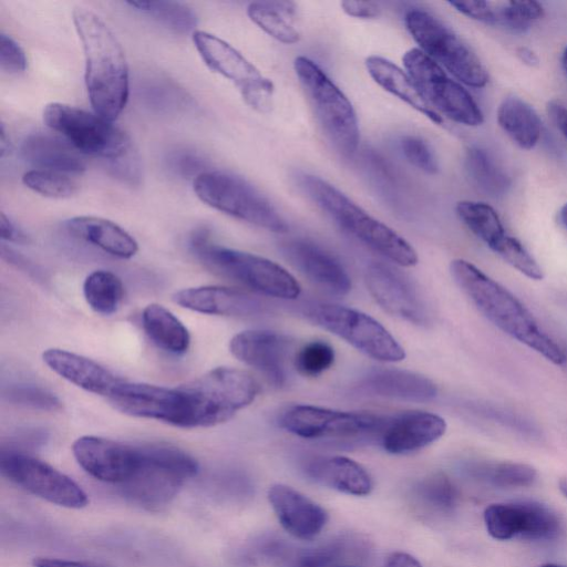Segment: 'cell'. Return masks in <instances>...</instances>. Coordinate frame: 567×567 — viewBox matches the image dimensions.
I'll return each mask as SVG.
<instances>
[{
    "label": "cell",
    "mask_w": 567,
    "mask_h": 567,
    "mask_svg": "<svg viewBox=\"0 0 567 567\" xmlns=\"http://www.w3.org/2000/svg\"><path fill=\"white\" fill-rule=\"evenodd\" d=\"M364 278L370 295L384 311L414 324L429 323L425 305L411 282L399 271L374 262L368 267Z\"/></svg>",
    "instance_id": "cell-19"
},
{
    "label": "cell",
    "mask_w": 567,
    "mask_h": 567,
    "mask_svg": "<svg viewBox=\"0 0 567 567\" xmlns=\"http://www.w3.org/2000/svg\"><path fill=\"white\" fill-rule=\"evenodd\" d=\"M43 362L62 379L94 394L107 398L121 379L96 361L60 348L42 353Z\"/></svg>",
    "instance_id": "cell-25"
},
{
    "label": "cell",
    "mask_w": 567,
    "mask_h": 567,
    "mask_svg": "<svg viewBox=\"0 0 567 567\" xmlns=\"http://www.w3.org/2000/svg\"><path fill=\"white\" fill-rule=\"evenodd\" d=\"M382 567H422V565L408 553L394 551L385 558Z\"/></svg>",
    "instance_id": "cell-52"
},
{
    "label": "cell",
    "mask_w": 567,
    "mask_h": 567,
    "mask_svg": "<svg viewBox=\"0 0 567 567\" xmlns=\"http://www.w3.org/2000/svg\"><path fill=\"white\" fill-rule=\"evenodd\" d=\"M342 11L349 17L358 19H374L380 16L381 8L372 1H341Z\"/></svg>",
    "instance_id": "cell-49"
},
{
    "label": "cell",
    "mask_w": 567,
    "mask_h": 567,
    "mask_svg": "<svg viewBox=\"0 0 567 567\" xmlns=\"http://www.w3.org/2000/svg\"><path fill=\"white\" fill-rule=\"evenodd\" d=\"M446 431V423L437 414L410 411L389 416L380 434V443L390 454H408L437 441Z\"/></svg>",
    "instance_id": "cell-23"
},
{
    "label": "cell",
    "mask_w": 567,
    "mask_h": 567,
    "mask_svg": "<svg viewBox=\"0 0 567 567\" xmlns=\"http://www.w3.org/2000/svg\"><path fill=\"white\" fill-rule=\"evenodd\" d=\"M470 471L494 486L507 488L529 486L537 477L533 466L518 462L478 463Z\"/></svg>",
    "instance_id": "cell-39"
},
{
    "label": "cell",
    "mask_w": 567,
    "mask_h": 567,
    "mask_svg": "<svg viewBox=\"0 0 567 567\" xmlns=\"http://www.w3.org/2000/svg\"><path fill=\"white\" fill-rule=\"evenodd\" d=\"M193 41L204 63L229 80L255 111L269 112L275 85L250 61L225 40L206 31L193 32Z\"/></svg>",
    "instance_id": "cell-13"
},
{
    "label": "cell",
    "mask_w": 567,
    "mask_h": 567,
    "mask_svg": "<svg viewBox=\"0 0 567 567\" xmlns=\"http://www.w3.org/2000/svg\"><path fill=\"white\" fill-rule=\"evenodd\" d=\"M540 567H566V566L558 565V564H544Z\"/></svg>",
    "instance_id": "cell-59"
},
{
    "label": "cell",
    "mask_w": 567,
    "mask_h": 567,
    "mask_svg": "<svg viewBox=\"0 0 567 567\" xmlns=\"http://www.w3.org/2000/svg\"><path fill=\"white\" fill-rule=\"evenodd\" d=\"M0 66L7 73H20L27 69V56L23 49L4 33L0 34Z\"/></svg>",
    "instance_id": "cell-45"
},
{
    "label": "cell",
    "mask_w": 567,
    "mask_h": 567,
    "mask_svg": "<svg viewBox=\"0 0 567 567\" xmlns=\"http://www.w3.org/2000/svg\"><path fill=\"white\" fill-rule=\"evenodd\" d=\"M2 476L22 489L51 504L80 509L89 504V497L71 477L50 464L17 450H1Z\"/></svg>",
    "instance_id": "cell-15"
},
{
    "label": "cell",
    "mask_w": 567,
    "mask_h": 567,
    "mask_svg": "<svg viewBox=\"0 0 567 567\" xmlns=\"http://www.w3.org/2000/svg\"><path fill=\"white\" fill-rule=\"evenodd\" d=\"M413 493L422 506L437 514H450L457 505V489L443 473L424 477L416 483Z\"/></svg>",
    "instance_id": "cell-37"
},
{
    "label": "cell",
    "mask_w": 567,
    "mask_h": 567,
    "mask_svg": "<svg viewBox=\"0 0 567 567\" xmlns=\"http://www.w3.org/2000/svg\"><path fill=\"white\" fill-rule=\"evenodd\" d=\"M516 55L528 66H537L539 64V59L536 53L527 47H518L516 49Z\"/></svg>",
    "instance_id": "cell-54"
},
{
    "label": "cell",
    "mask_w": 567,
    "mask_h": 567,
    "mask_svg": "<svg viewBox=\"0 0 567 567\" xmlns=\"http://www.w3.org/2000/svg\"><path fill=\"white\" fill-rule=\"evenodd\" d=\"M342 544L330 543L317 548L305 550L297 560L296 567H330L342 554Z\"/></svg>",
    "instance_id": "cell-46"
},
{
    "label": "cell",
    "mask_w": 567,
    "mask_h": 567,
    "mask_svg": "<svg viewBox=\"0 0 567 567\" xmlns=\"http://www.w3.org/2000/svg\"><path fill=\"white\" fill-rule=\"evenodd\" d=\"M548 113L559 131L567 138V107L559 102L553 101L548 104Z\"/></svg>",
    "instance_id": "cell-53"
},
{
    "label": "cell",
    "mask_w": 567,
    "mask_h": 567,
    "mask_svg": "<svg viewBox=\"0 0 567 567\" xmlns=\"http://www.w3.org/2000/svg\"><path fill=\"white\" fill-rule=\"evenodd\" d=\"M291 340L270 330H245L229 341V351L243 363L262 373L275 385L286 382V362Z\"/></svg>",
    "instance_id": "cell-20"
},
{
    "label": "cell",
    "mask_w": 567,
    "mask_h": 567,
    "mask_svg": "<svg viewBox=\"0 0 567 567\" xmlns=\"http://www.w3.org/2000/svg\"><path fill=\"white\" fill-rule=\"evenodd\" d=\"M450 271L461 290L495 327L551 363L566 362L563 349L505 287L465 259H454Z\"/></svg>",
    "instance_id": "cell-1"
},
{
    "label": "cell",
    "mask_w": 567,
    "mask_h": 567,
    "mask_svg": "<svg viewBox=\"0 0 567 567\" xmlns=\"http://www.w3.org/2000/svg\"><path fill=\"white\" fill-rule=\"evenodd\" d=\"M22 182L31 190L51 198H66L78 190V184L68 174L49 169H31L24 173Z\"/></svg>",
    "instance_id": "cell-41"
},
{
    "label": "cell",
    "mask_w": 567,
    "mask_h": 567,
    "mask_svg": "<svg viewBox=\"0 0 567 567\" xmlns=\"http://www.w3.org/2000/svg\"><path fill=\"white\" fill-rule=\"evenodd\" d=\"M184 402V429L210 427L248 406L260 388L247 371L218 367L177 386Z\"/></svg>",
    "instance_id": "cell-4"
},
{
    "label": "cell",
    "mask_w": 567,
    "mask_h": 567,
    "mask_svg": "<svg viewBox=\"0 0 567 567\" xmlns=\"http://www.w3.org/2000/svg\"><path fill=\"white\" fill-rule=\"evenodd\" d=\"M140 453L136 472L120 487L124 497L148 511L167 506L199 468L190 454L169 444H142Z\"/></svg>",
    "instance_id": "cell-5"
},
{
    "label": "cell",
    "mask_w": 567,
    "mask_h": 567,
    "mask_svg": "<svg viewBox=\"0 0 567 567\" xmlns=\"http://www.w3.org/2000/svg\"><path fill=\"white\" fill-rule=\"evenodd\" d=\"M402 61L406 73L432 110L466 126L483 123V113L472 95L419 48L408 50Z\"/></svg>",
    "instance_id": "cell-12"
},
{
    "label": "cell",
    "mask_w": 567,
    "mask_h": 567,
    "mask_svg": "<svg viewBox=\"0 0 567 567\" xmlns=\"http://www.w3.org/2000/svg\"><path fill=\"white\" fill-rule=\"evenodd\" d=\"M83 295L94 312L110 316L118 309L124 297V287L115 274L109 270H95L85 278Z\"/></svg>",
    "instance_id": "cell-35"
},
{
    "label": "cell",
    "mask_w": 567,
    "mask_h": 567,
    "mask_svg": "<svg viewBox=\"0 0 567 567\" xmlns=\"http://www.w3.org/2000/svg\"><path fill=\"white\" fill-rule=\"evenodd\" d=\"M9 150H10L9 135L7 134L4 124L1 123V128H0V155H1V157H4L7 154H9Z\"/></svg>",
    "instance_id": "cell-55"
},
{
    "label": "cell",
    "mask_w": 567,
    "mask_h": 567,
    "mask_svg": "<svg viewBox=\"0 0 567 567\" xmlns=\"http://www.w3.org/2000/svg\"><path fill=\"white\" fill-rule=\"evenodd\" d=\"M357 389L368 395L410 402H426L437 394L435 383L429 378L408 370L375 369L358 382Z\"/></svg>",
    "instance_id": "cell-27"
},
{
    "label": "cell",
    "mask_w": 567,
    "mask_h": 567,
    "mask_svg": "<svg viewBox=\"0 0 567 567\" xmlns=\"http://www.w3.org/2000/svg\"><path fill=\"white\" fill-rule=\"evenodd\" d=\"M336 567H357V566L342 565V566H336Z\"/></svg>",
    "instance_id": "cell-60"
},
{
    "label": "cell",
    "mask_w": 567,
    "mask_h": 567,
    "mask_svg": "<svg viewBox=\"0 0 567 567\" xmlns=\"http://www.w3.org/2000/svg\"><path fill=\"white\" fill-rule=\"evenodd\" d=\"M497 122L509 138L523 150L536 146L542 121L532 105L518 96L505 97L497 109Z\"/></svg>",
    "instance_id": "cell-33"
},
{
    "label": "cell",
    "mask_w": 567,
    "mask_h": 567,
    "mask_svg": "<svg viewBox=\"0 0 567 567\" xmlns=\"http://www.w3.org/2000/svg\"><path fill=\"white\" fill-rule=\"evenodd\" d=\"M543 14L544 9L536 1L509 0L495 4V24L515 32H524Z\"/></svg>",
    "instance_id": "cell-40"
},
{
    "label": "cell",
    "mask_w": 567,
    "mask_h": 567,
    "mask_svg": "<svg viewBox=\"0 0 567 567\" xmlns=\"http://www.w3.org/2000/svg\"><path fill=\"white\" fill-rule=\"evenodd\" d=\"M142 326L152 342L167 353L178 355L189 348L187 328L162 305L150 303L143 309Z\"/></svg>",
    "instance_id": "cell-32"
},
{
    "label": "cell",
    "mask_w": 567,
    "mask_h": 567,
    "mask_svg": "<svg viewBox=\"0 0 567 567\" xmlns=\"http://www.w3.org/2000/svg\"><path fill=\"white\" fill-rule=\"evenodd\" d=\"M405 27L419 49L462 83L483 87L488 73L468 44L432 13L412 9L404 18Z\"/></svg>",
    "instance_id": "cell-9"
},
{
    "label": "cell",
    "mask_w": 567,
    "mask_h": 567,
    "mask_svg": "<svg viewBox=\"0 0 567 567\" xmlns=\"http://www.w3.org/2000/svg\"><path fill=\"white\" fill-rule=\"evenodd\" d=\"M460 13L488 24H495V3L489 1H450Z\"/></svg>",
    "instance_id": "cell-47"
},
{
    "label": "cell",
    "mask_w": 567,
    "mask_h": 567,
    "mask_svg": "<svg viewBox=\"0 0 567 567\" xmlns=\"http://www.w3.org/2000/svg\"><path fill=\"white\" fill-rule=\"evenodd\" d=\"M365 68L373 81L383 90L435 124L443 123V117L427 105L410 75L395 63L380 55H370L365 59Z\"/></svg>",
    "instance_id": "cell-29"
},
{
    "label": "cell",
    "mask_w": 567,
    "mask_h": 567,
    "mask_svg": "<svg viewBox=\"0 0 567 567\" xmlns=\"http://www.w3.org/2000/svg\"><path fill=\"white\" fill-rule=\"evenodd\" d=\"M293 69L326 138L341 156L351 157L360 138L359 122L351 102L309 58L297 56Z\"/></svg>",
    "instance_id": "cell-6"
},
{
    "label": "cell",
    "mask_w": 567,
    "mask_h": 567,
    "mask_svg": "<svg viewBox=\"0 0 567 567\" xmlns=\"http://www.w3.org/2000/svg\"><path fill=\"white\" fill-rule=\"evenodd\" d=\"M280 249L289 262L321 290L334 296H344L351 290V280L343 266L318 245L290 239L282 243Z\"/></svg>",
    "instance_id": "cell-21"
},
{
    "label": "cell",
    "mask_w": 567,
    "mask_h": 567,
    "mask_svg": "<svg viewBox=\"0 0 567 567\" xmlns=\"http://www.w3.org/2000/svg\"><path fill=\"white\" fill-rule=\"evenodd\" d=\"M78 464L89 475L104 483L122 485L136 472L140 445H131L111 439L83 435L72 444Z\"/></svg>",
    "instance_id": "cell-17"
},
{
    "label": "cell",
    "mask_w": 567,
    "mask_h": 567,
    "mask_svg": "<svg viewBox=\"0 0 567 567\" xmlns=\"http://www.w3.org/2000/svg\"><path fill=\"white\" fill-rule=\"evenodd\" d=\"M389 416L299 404L287 409L279 423L287 432L307 440L380 437Z\"/></svg>",
    "instance_id": "cell-14"
},
{
    "label": "cell",
    "mask_w": 567,
    "mask_h": 567,
    "mask_svg": "<svg viewBox=\"0 0 567 567\" xmlns=\"http://www.w3.org/2000/svg\"><path fill=\"white\" fill-rule=\"evenodd\" d=\"M0 236L2 240L7 241L23 243L27 240L22 231L4 213H0Z\"/></svg>",
    "instance_id": "cell-51"
},
{
    "label": "cell",
    "mask_w": 567,
    "mask_h": 567,
    "mask_svg": "<svg viewBox=\"0 0 567 567\" xmlns=\"http://www.w3.org/2000/svg\"><path fill=\"white\" fill-rule=\"evenodd\" d=\"M43 120L76 151L112 161L128 154L127 134L111 121L73 105L53 102L45 105Z\"/></svg>",
    "instance_id": "cell-11"
},
{
    "label": "cell",
    "mask_w": 567,
    "mask_h": 567,
    "mask_svg": "<svg viewBox=\"0 0 567 567\" xmlns=\"http://www.w3.org/2000/svg\"><path fill=\"white\" fill-rule=\"evenodd\" d=\"M32 564L33 567H114L91 560H73L52 557H37L33 559Z\"/></svg>",
    "instance_id": "cell-50"
},
{
    "label": "cell",
    "mask_w": 567,
    "mask_h": 567,
    "mask_svg": "<svg viewBox=\"0 0 567 567\" xmlns=\"http://www.w3.org/2000/svg\"><path fill=\"white\" fill-rule=\"evenodd\" d=\"M22 156L40 169L64 174H79L85 163L76 150L63 140L45 133H34L25 137L21 146Z\"/></svg>",
    "instance_id": "cell-30"
},
{
    "label": "cell",
    "mask_w": 567,
    "mask_h": 567,
    "mask_svg": "<svg viewBox=\"0 0 567 567\" xmlns=\"http://www.w3.org/2000/svg\"><path fill=\"white\" fill-rule=\"evenodd\" d=\"M192 247L210 268L258 293L286 300L297 299L301 293L297 279L270 259L213 245L203 234L192 239Z\"/></svg>",
    "instance_id": "cell-7"
},
{
    "label": "cell",
    "mask_w": 567,
    "mask_h": 567,
    "mask_svg": "<svg viewBox=\"0 0 567 567\" xmlns=\"http://www.w3.org/2000/svg\"><path fill=\"white\" fill-rule=\"evenodd\" d=\"M487 533L497 540L525 538L550 540L558 536L560 522L547 506L532 501L496 503L483 514Z\"/></svg>",
    "instance_id": "cell-16"
},
{
    "label": "cell",
    "mask_w": 567,
    "mask_h": 567,
    "mask_svg": "<svg viewBox=\"0 0 567 567\" xmlns=\"http://www.w3.org/2000/svg\"><path fill=\"white\" fill-rule=\"evenodd\" d=\"M268 501L281 527L295 538L313 539L328 523V512L291 486L271 485Z\"/></svg>",
    "instance_id": "cell-22"
},
{
    "label": "cell",
    "mask_w": 567,
    "mask_h": 567,
    "mask_svg": "<svg viewBox=\"0 0 567 567\" xmlns=\"http://www.w3.org/2000/svg\"><path fill=\"white\" fill-rule=\"evenodd\" d=\"M178 306L204 315L251 317L264 313L266 305L241 290L221 286L185 288L173 295Z\"/></svg>",
    "instance_id": "cell-24"
},
{
    "label": "cell",
    "mask_w": 567,
    "mask_h": 567,
    "mask_svg": "<svg viewBox=\"0 0 567 567\" xmlns=\"http://www.w3.org/2000/svg\"><path fill=\"white\" fill-rule=\"evenodd\" d=\"M308 320L343 339L363 354L381 362H400L405 351L396 339L369 315L346 306L311 302L303 307Z\"/></svg>",
    "instance_id": "cell-10"
},
{
    "label": "cell",
    "mask_w": 567,
    "mask_h": 567,
    "mask_svg": "<svg viewBox=\"0 0 567 567\" xmlns=\"http://www.w3.org/2000/svg\"><path fill=\"white\" fill-rule=\"evenodd\" d=\"M131 7L177 33H188L197 25V16L187 4L176 1H131Z\"/></svg>",
    "instance_id": "cell-38"
},
{
    "label": "cell",
    "mask_w": 567,
    "mask_h": 567,
    "mask_svg": "<svg viewBox=\"0 0 567 567\" xmlns=\"http://www.w3.org/2000/svg\"><path fill=\"white\" fill-rule=\"evenodd\" d=\"M171 163L172 167L183 176L195 175L196 178L199 174L204 173L202 168L205 166V163L200 157L193 153L181 152L174 154L171 158Z\"/></svg>",
    "instance_id": "cell-48"
},
{
    "label": "cell",
    "mask_w": 567,
    "mask_h": 567,
    "mask_svg": "<svg viewBox=\"0 0 567 567\" xmlns=\"http://www.w3.org/2000/svg\"><path fill=\"white\" fill-rule=\"evenodd\" d=\"M299 184L318 207L361 243L400 266L416 265L417 254L409 241L372 217L337 187L310 174H302Z\"/></svg>",
    "instance_id": "cell-3"
},
{
    "label": "cell",
    "mask_w": 567,
    "mask_h": 567,
    "mask_svg": "<svg viewBox=\"0 0 567 567\" xmlns=\"http://www.w3.org/2000/svg\"><path fill=\"white\" fill-rule=\"evenodd\" d=\"M193 188L203 203L237 219L279 234L289 228L270 200L240 176L206 171L194 178Z\"/></svg>",
    "instance_id": "cell-8"
},
{
    "label": "cell",
    "mask_w": 567,
    "mask_h": 567,
    "mask_svg": "<svg viewBox=\"0 0 567 567\" xmlns=\"http://www.w3.org/2000/svg\"><path fill=\"white\" fill-rule=\"evenodd\" d=\"M73 23L85 58V85L94 113L113 122L128 99V68L123 48L92 10L78 7Z\"/></svg>",
    "instance_id": "cell-2"
},
{
    "label": "cell",
    "mask_w": 567,
    "mask_h": 567,
    "mask_svg": "<svg viewBox=\"0 0 567 567\" xmlns=\"http://www.w3.org/2000/svg\"><path fill=\"white\" fill-rule=\"evenodd\" d=\"M561 64L565 73L567 74V47L564 50L563 56H561Z\"/></svg>",
    "instance_id": "cell-58"
},
{
    "label": "cell",
    "mask_w": 567,
    "mask_h": 567,
    "mask_svg": "<svg viewBox=\"0 0 567 567\" xmlns=\"http://www.w3.org/2000/svg\"><path fill=\"white\" fill-rule=\"evenodd\" d=\"M303 471L312 481L347 495L367 496L373 489L369 472L347 456H311L306 461Z\"/></svg>",
    "instance_id": "cell-26"
},
{
    "label": "cell",
    "mask_w": 567,
    "mask_h": 567,
    "mask_svg": "<svg viewBox=\"0 0 567 567\" xmlns=\"http://www.w3.org/2000/svg\"><path fill=\"white\" fill-rule=\"evenodd\" d=\"M558 217L561 225L567 229V203L560 208Z\"/></svg>",
    "instance_id": "cell-56"
},
{
    "label": "cell",
    "mask_w": 567,
    "mask_h": 567,
    "mask_svg": "<svg viewBox=\"0 0 567 567\" xmlns=\"http://www.w3.org/2000/svg\"><path fill=\"white\" fill-rule=\"evenodd\" d=\"M400 146L408 162L420 171L426 174H435L439 171L436 157L423 138L406 135L401 138Z\"/></svg>",
    "instance_id": "cell-44"
},
{
    "label": "cell",
    "mask_w": 567,
    "mask_h": 567,
    "mask_svg": "<svg viewBox=\"0 0 567 567\" xmlns=\"http://www.w3.org/2000/svg\"><path fill=\"white\" fill-rule=\"evenodd\" d=\"M559 489L563 493V495L567 497V478L560 480Z\"/></svg>",
    "instance_id": "cell-57"
},
{
    "label": "cell",
    "mask_w": 567,
    "mask_h": 567,
    "mask_svg": "<svg viewBox=\"0 0 567 567\" xmlns=\"http://www.w3.org/2000/svg\"><path fill=\"white\" fill-rule=\"evenodd\" d=\"M334 361V350L326 341L315 340L305 344L296 354L295 367L306 377H317L327 371Z\"/></svg>",
    "instance_id": "cell-42"
},
{
    "label": "cell",
    "mask_w": 567,
    "mask_h": 567,
    "mask_svg": "<svg viewBox=\"0 0 567 567\" xmlns=\"http://www.w3.org/2000/svg\"><path fill=\"white\" fill-rule=\"evenodd\" d=\"M249 19L271 38L285 44L299 42L298 9L292 1H255L247 8Z\"/></svg>",
    "instance_id": "cell-31"
},
{
    "label": "cell",
    "mask_w": 567,
    "mask_h": 567,
    "mask_svg": "<svg viewBox=\"0 0 567 567\" xmlns=\"http://www.w3.org/2000/svg\"><path fill=\"white\" fill-rule=\"evenodd\" d=\"M6 398L18 405L56 411L61 409L60 400L47 389L29 383H18L7 388Z\"/></svg>",
    "instance_id": "cell-43"
},
{
    "label": "cell",
    "mask_w": 567,
    "mask_h": 567,
    "mask_svg": "<svg viewBox=\"0 0 567 567\" xmlns=\"http://www.w3.org/2000/svg\"><path fill=\"white\" fill-rule=\"evenodd\" d=\"M106 399L124 414L183 427L184 402L177 386L121 380Z\"/></svg>",
    "instance_id": "cell-18"
},
{
    "label": "cell",
    "mask_w": 567,
    "mask_h": 567,
    "mask_svg": "<svg viewBox=\"0 0 567 567\" xmlns=\"http://www.w3.org/2000/svg\"><path fill=\"white\" fill-rule=\"evenodd\" d=\"M455 210L462 223L495 254L509 236L496 210L486 203L461 200Z\"/></svg>",
    "instance_id": "cell-34"
},
{
    "label": "cell",
    "mask_w": 567,
    "mask_h": 567,
    "mask_svg": "<svg viewBox=\"0 0 567 567\" xmlns=\"http://www.w3.org/2000/svg\"><path fill=\"white\" fill-rule=\"evenodd\" d=\"M465 168L474 185L491 196L504 195L509 187L511 182L506 173L478 146H472L466 151Z\"/></svg>",
    "instance_id": "cell-36"
},
{
    "label": "cell",
    "mask_w": 567,
    "mask_h": 567,
    "mask_svg": "<svg viewBox=\"0 0 567 567\" xmlns=\"http://www.w3.org/2000/svg\"><path fill=\"white\" fill-rule=\"evenodd\" d=\"M65 226L74 237L114 257L128 259L138 250L136 240L112 220L96 216H75L70 218Z\"/></svg>",
    "instance_id": "cell-28"
}]
</instances>
